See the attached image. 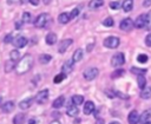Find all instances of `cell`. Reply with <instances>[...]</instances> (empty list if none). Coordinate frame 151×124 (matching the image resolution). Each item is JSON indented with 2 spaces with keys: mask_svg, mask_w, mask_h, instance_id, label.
I'll return each mask as SVG.
<instances>
[{
  "mask_svg": "<svg viewBox=\"0 0 151 124\" xmlns=\"http://www.w3.org/2000/svg\"><path fill=\"white\" fill-rule=\"evenodd\" d=\"M32 65H33V57L31 54H25L19 60V63L17 64L15 70H17V72L19 74H24V73H26V72H28L31 70Z\"/></svg>",
  "mask_w": 151,
  "mask_h": 124,
  "instance_id": "obj_1",
  "label": "cell"
},
{
  "mask_svg": "<svg viewBox=\"0 0 151 124\" xmlns=\"http://www.w3.org/2000/svg\"><path fill=\"white\" fill-rule=\"evenodd\" d=\"M124 63H125V56H124L123 52H118V53H116V54L111 58V65H112L113 67L122 66Z\"/></svg>",
  "mask_w": 151,
  "mask_h": 124,
  "instance_id": "obj_2",
  "label": "cell"
},
{
  "mask_svg": "<svg viewBox=\"0 0 151 124\" xmlns=\"http://www.w3.org/2000/svg\"><path fill=\"white\" fill-rule=\"evenodd\" d=\"M120 44V40L118 37H107L105 40H104V46L107 47V48H117Z\"/></svg>",
  "mask_w": 151,
  "mask_h": 124,
  "instance_id": "obj_3",
  "label": "cell"
},
{
  "mask_svg": "<svg viewBox=\"0 0 151 124\" xmlns=\"http://www.w3.org/2000/svg\"><path fill=\"white\" fill-rule=\"evenodd\" d=\"M47 20H48V14L41 13V14H39V15L37 17V19L34 20V26L38 27V28H42V27L46 25Z\"/></svg>",
  "mask_w": 151,
  "mask_h": 124,
  "instance_id": "obj_4",
  "label": "cell"
},
{
  "mask_svg": "<svg viewBox=\"0 0 151 124\" xmlns=\"http://www.w3.org/2000/svg\"><path fill=\"white\" fill-rule=\"evenodd\" d=\"M119 27H120L122 31L129 32V31H131V30L134 27V22L132 21V19H130V18H125V19H123V20L120 21Z\"/></svg>",
  "mask_w": 151,
  "mask_h": 124,
  "instance_id": "obj_5",
  "label": "cell"
},
{
  "mask_svg": "<svg viewBox=\"0 0 151 124\" xmlns=\"http://www.w3.org/2000/svg\"><path fill=\"white\" fill-rule=\"evenodd\" d=\"M98 73H99V71H98L97 67H90V68L85 70V72H84V78L90 81V80H93L94 78H97Z\"/></svg>",
  "mask_w": 151,
  "mask_h": 124,
  "instance_id": "obj_6",
  "label": "cell"
},
{
  "mask_svg": "<svg viewBox=\"0 0 151 124\" xmlns=\"http://www.w3.org/2000/svg\"><path fill=\"white\" fill-rule=\"evenodd\" d=\"M47 98H48V90L44 89V90H41V91H39V92L37 93V96H35V102H37L38 104H44V103L47 100Z\"/></svg>",
  "mask_w": 151,
  "mask_h": 124,
  "instance_id": "obj_7",
  "label": "cell"
},
{
  "mask_svg": "<svg viewBox=\"0 0 151 124\" xmlns=\"http://www.w3.org/2000/svg\"><path fill=\"white\" fill-rule=\"evenodd\" d=\"M72 43H73L72 39H64V40H61L60 44L58 45V52L59 53H65L68 50V47L71 46Z\"/></svg>",
  "mask_w": 151,
  "mask_h": 124,
  "instance_id": "obj_8",
  "label": "cell"
},
{
  "mask_svg": "<svg viewBox=\"0 0 151 124\" xmlns=\"http://www.w3.org/2000/svg\"><path fill=\"white\" fill-rule=\"evenodd\" d=\"M139 120H140V116L138 115V112H137L136 110H132V111L129 113V116H127V122H129V124H138Z\"/></svg>",
  "mask_w": 151,
  "mask_h": 124,
  "instance_id": "obj_9",
  "label": "cell"
},
{
  "mask_svg": "<svg viewBox=\"0 0 151 124\" xmlns=\"http://www.w3.org/2000/svg\"><path fill=\"white\" fill-rule=\"evenodd\" d=\"M17 48H22V47H25L26 46V44H27V39L25 38V37H22V35H19V37H17L15 39H13V43H12Z\"/></svg>",
  "mask_w": 151,
  "mask_h": 124,
  "instance_id": "obj_10",
  "label": "cell"
},
{
  "mask_svg": "<svg viewBox=\"0 0 151 124\" xmlns=\"http://www.w3.org/2000/svg\"><path fill=\"white\" fill-rule=\"evenodd\" d=\"M145 24H146V14H140L134 20V27L136 28H143V27H145Z\"/></svg>",
  "mask_w": 151,
  "mask_h": 124,
  "instance_id": "obj_11",
  "label": "cell"
},
{
  "mask_svg": "<svg viewBox=\"0 0 151 124\" xmlns=\"http://www.w3.org/2000/svg\"><path fill=\"white\" fill-rule=\"evenodd\" d=\"M73 60L71 59V60H66L64 64H63V66H61V72L63 73H65V74H68L70 72H72V68H73Z\"/></svg>",
  "mask_w": 151,
  "mask_h": 124,
  "instance_id": "obj_12",
  "label": "cell"
},
{
  "mask_svg": "<svg viewBox=\"0 0 151 124\" xmlns=\"http://www.w3.org/2000/svg\"><path fill=\"white\" fill-rule=\"evenodd\" d=\"M83 57H84V51H83L81 48H78V50H76L74 53H73L72 60H73V63H78V61H80V60L83 59Z\"/></svg>",
  "mask_w": 151,
  "mask_h": 124,
  "instance_id": "obj_13",
  "label": "cell"
},
{
  "mask_svg": "<svg viewBox=\"0 0 151 124\" xmlns=\"http://www.w3.org/2000/svg\"><path fill=\"white\" fill-rule=\"evenodd\" d=\"M83 111H84L85 115H91L94 111V104H93V102H91V100L86 102L85 105H84V110Z\"/></svg>",
  "mask_w": 151,
  "mask_h": 124,
  "instance_id": "obj_14",
  "label": "cell"
},
{
  "mask_svg": "<svg viewBox=\"0 0 151 124\" xmlns=\"http://www.w3.org/2000/svg\"><path fill=\"white\" fill-rule=\"evenodd\" d=\"M122 8L124 12H131L133 8V0H124L122 4Z\"/></svg>",
  "mask_w": 151,
  "mask_h": 124,
  "instance_id": "obj_15",
  "label": "cell"
},
{
  "mask_svg": "<svg viewBox=\"0 0 151 124\" xmlns=\"http://www.w3.org/2000/svg\"><path fill=\"white\" fill-rule=\"evenodd\" d=\"M1 109H2V111L6 112V113L12 112V111L14 110V102H13V100H8V102H6V103L1 106Z\"/></svg>",
  "mask_w": 151,
  "mask_h": 124,
  "instance_id": "obj_16",
  "label": "cell"
},
{
  "mask_svg": "<svg viewBox=\"0 0 151 124\" xmlns=\"http://www.w3.org/2000/svg\"><path fill=\"white\" fill-rule=\"evenodd\" d=\"M45 41H46L47 45H54L57 43V34L55 33H52V32L48 33L46 35V38H45Z\"/></svg>",
  "mask_w": 151,
  "mask_h": 124,
  "instance_id": "obj_17",
  "label": "cell"
},
{
  "mask_svg": "<svg viewBox=\"0 0 151 124\" xmlns=\"http://www.w3.org/2000/svg\"><path fill=\"white\" fill-rule=\"evenodd\" d=\"M32 103H33V99H32V98L24 99V100H21V102L19 103V107H20L21 110H27V109L32 105Z\"/></svg>",
  "mask_w": 151,
  "mask_h": 124,
  "instance_id": "obj_18",
  "label": "cell"
},
{
  "mask_svg": "<svg viewBox=\"0 0 151 124\" xmlns=\"http://www.w3.org/2000/svg\"><path fill=\"white\" fill-rule=\"evenodd\" d=\"M58 20H59L60 24H67V22L71 20V14L67 13V12H64V13H61V14L58 17Z\"/></svg>",
  "mask_w": 151,
  "mask_h": 124,
  "instance_id": "obj_19",
  "label": "cell"
},
{
  "mask_svg": "<svg viewBox=\"0 0 151 124\" xmlns=\"http://www.w3.org/2000/svg\"><path fill=\"white\" fill-rule=\"evenodd\" d=\"M78 112H79V110H78V107H77V105H71V106H68L67 109H66V113L70 116V117H76L77 115H78Z\"/></svg>",
  "mask_w": 151,
  "mask_h": 124,
  "instance_id": "obj_20",
  "label": "cell"
},
{
  "mask_svg": "<svg viewBox=\"0 0 151 124\" xmlns=\"http://www.w3.org/2000/svg\"><path fill=\"white\" fill-rule=\"evenodd\" d=\"M104 5V0H90L88 2V7L91 9H96V8H99Z\"/></svg>",
  "mask_w": 151,
  "mask_h": 124,
  "instance_id": "obj_21",
  "label": "cell"
},
{
  "mask_svg": "<svg viewBox=\"0 0 151 124\" xmlns=\"http://www.w3.org/2000/svg\"><path fill=\"white\" fill-rule=\"evenodd\" d=\"M17 67V64H15V61L14 60H7L6 63H5V72H11V71H13L14 68Z\"/></svg>",
  "mask_w": 151,
  "mask_h": 124,
  "instance_id": "obj_22",
  "label": "cell"
},
{
  "mask_svg": "<svg viewBox=\"0 0 151 124\" xmlns=\"http://www.w3.org/2000/svg\"><path fill=\"white\" fill-rule=\"evenodd\" d=\"M64 103H65V97H64V96H60V97H58V98L53 102L52 106H53L54 109H60V107L64 105Z\"/></svg>",
  "mask_w": 151,
  "mask_h": 124,
  "instance_id": "obj_23",
  "label": "cell"
},
{
  "mask_svg": "<svg viewBox=\"0 0 151 124\" xmlns=\"http://www.w3.org/2000/svg\"><path fill=\"white\" fill-rule=\"evenodd\" d=\"M26 120V117L24 113H18L13 118V124H24Z\"/></svg>",
  "mask_w": 151,
  "mask_h": 124,
  "instance_id": "obj_24",
  "label": "cell"
},
{
  "mask_svg": "<svg viewBox=\"0 0 151 124\" xmlns=\"http://www.w3.org/2000/svg\"><path fill=\"white\" fill-rule=\"evenodd\" d=\"M140 97L143 99H149L151 98V86H146L145 89H143L140 91Z\"/></svg>",
  "mask_w": 151,
  "mask_h": 124,
  "instance_id": "obj_25",
  "label": "cell"
},
{
  "mask_svg": "<svg viewBox=\"0 0 151 124\" xmlns=\"http://www.w3.org/2000/svg\"><path fill=\"white\" fill-rule=\"evenodd\" d=\"M150 118H151V109L144 111V112L140 115V120H139V122H140V123H145V122H147Z\"/></svg>",
  "mask_w": 151,
  "mask_h": 124,
  "instance_id": "obj_26",
  "label": "cell"
},
{
  "mask_svg": "<svg viewBox=\"0 0 151 124\" xmlns=\"http://www.w3.org/2000/svg\"><path fill=\"white\" fill-rule=\"evenodd\" d=\"M137 81H138V86L140 90L146 87V79L144 76H137Z\"/></svg>",
  "mask_w": 151,
  "mask_h": 124,
  "instance_id": "obj_27",
  "label": "cell"
},
{
  "mask_svg": "<svg viewBox=\"0 0 151 124\" xmlns=\"http://www.w3.org/2000/svg\"><path fill=\"white\" fill-rule=\"evenodd\" d=\"M71 100H72V103H73L74 105H80V104L84 103V97L80 96V94H74Z\"/></svg>",
  "mask_w": 151,
  "mask_h": 124,
  "instance_id": "obj_28",
  "label": "cell"
},
{
  "mask_svg": "<svg viewBox=\"0 0 151 124\" xmlns=\"http://www.w3.org/2000/svg\"><path fill=\"white\" fill-rule=\"evenodd\" d=\"M51 59H52V57L50 54H40V57H39V61L41 64H47L48 61H51Z\"/></svg>",
  "mask_w": 151,
  "mask_h": 124,
  "instance_id": "obj_29",
  "label": "cell"
},
{
  "mask_svg": "<svg viewBox=\"0 0 151 124\" xmlns=\"http://www.w3.org/2000/svg\"><path fill=\"white\" fill-rule=\"evenodd\" d=\"M131 72L137 74V76H144L146 73V70L144 68H138V67H131Z\"/></svg>",
  "mask_w": 151,
  "mask_h": 124,
  "instance_id": "obj_30",
  "label": "cell"
},
{
  "mask_svg": "<svg viewBox=\"0 0 151 124\" xmlns=\"http://www.w3.org/2000/svg\"><path fill=\"white\" fill-rule=\"evenodd\" d=\"M9 57H11V59H12V60L18 61V60H19V57H20V53H19V51H18V50H13V51H11Z\"/></svg>",
  "mask_w": 151,
  "mask_h": 124,
  "instance_id": "obj_31",
  "label": "cell"
},
{
  "mask_svg": "<svg viewBox=\"0 0 151 124\" xmlns=\"http://www.w3.org/2000/svg\"><path fill=\"white\" fill-rule=\"evenodd\" d=\"M31 20H32V15H31V13H29V12H24V13H22V22L28 24Z\"/></svg>",
  "mask_w": 151,
  "mask_h": 124,
  "instance_id": "obj_32",
  "label": "cell"
},
{
  "mask_svg": "<svg viewBox=\"0 0 151 124\" xmlns=\"http://www.w3.org/2000/svg\"><path fill=\"white\" fill-rule=\"evenodd\" d=\"M113 24H114V21H113V19H112L111 17H107V18L104 19V21H103V25L106 26V27H111V26H113Z\"/></svg>",
  "mask_w": 151,
  "mask_h": 124,
  "instance_id": "obj_33",
  "label": "cell"
},
{
  "mask_svg": "<svg viewBox=\"0 0 151 124\" xmlns=\"http://www.w3.org/2000/svg\"><path fill=\"white\" fill-rule=\"evenodd\" d=\"M147 59H149V57H147L146 54H144V53L138 54V57H137V60H138V63H140V64H145V63L147 61Z\"/></svg>",
  "mask_w": 151,
  "mask_h": 124,
  "instance_id": "obj_34",
  "label": "cell"
},
{
  "mask_svg": "<svg viewBox=\"0 0 151 124\" xmlns=\"http://www.w3.org/2000/svg\"><path fill=\"white\" fill-rule=\"evenodd\" d=\"M66 77V74L65 73H59V74H57L55 77H54V79H53V81L55 83V84H59V83H61V80H64V78Z\"/></svg>",
  "mask_w": 151,
  "mask_h": 124,
  "instance_id": "obj_35",
  "label": "cell"
},
{
  "mask_svg": "<svg viewBox=\"0 0 151 124\" xmlns=\"http://www.w3.org/2000/svg\"><path fill=\"white\" fill-rule=\"evenodd\" d=\"M145 28L146 30H151V11H149V13L146 14V24H145Z\"/></svg>",
  "mask_w": 151,
  "mask_h": 124,
  "instance_id": "obj_36",
  "label": "cell"
},
{
  "mask_svg": "<svg viewBox=\"0 0 151 124\" xmlns=\"http://www.w3.org/2000/svg\"><path fill=\"white\" fill-rule=\"evenodd\" d=\"M110 7H111L112 9H119V8L122 7V4H120L119 1H111V2H110Z\"/></svg>",
  "mask_w": 151,
  "mask_h": 124,
  "instance_id": "obj_37",
  "label": "cell"
},
{
  "mask_svg": "<svg viewBox=\"0 0 151 124\" xmlns=\"http://www.w3.org/2000/svg\"><path fill=\"white\" fill-rule=\"evenodd\" d=\"M124 72H125V71H124V70H122V68H119V70H116V71H114V72L111 74V77H112V78H117V77H120V76H123V74H124Z\"/></svg>",
  "mask_w": 151,
  "mask_h": 124,
  "instance_id": "obj_38",
  "label": "cell"
},
{
  "mask_svg": "<svg viewBox=\"0 0 151 124\" xmlns=\"http://www.w3.org/2000/svg\"><path fill=\"white\" fill-rule=\"evenodd\" d=\"M71 19H74V18H77L78 17V14H79V8H73L72 11H71Z\"/></svg>",
  "mask_w": 151,
  "mask_h": 124,
  "instance_id": "obj_39",
  "label": "cell"
},
{
  "mask_svg": "<svg viewBox=\"0 0 151 124\" xmlns=\"http://www.w3.org/2000/svg\"><path fill=\"white\" fill-rule=\"evenodd\" d=\"M4 41L5 43H13V37H12V34H7L6 37H5V39H4Z\"/></svg>",
  "mask_w": 151,
  "mask_h": 124,
  "instance_id": "obj_40",
  "label": "cell"
},
{
  "mask_svg": "<svg viewBox=\"0 0 151 124\" xmlns=\"http://www.w3.org/2000/svg\"><path fill=\"white\" fill-rule=\"evenodd\" d=\"M145 44H146V46L151 47V33L146 35V38H145Z\"/></svg>",
  "mask_w": 151,
  "mask_h": 124,
  "instance_id": "obj_41",
  "label": "cell"
},
{
  "mask_svg": "<svg viewBox=\"0 0 151 124\" xmlns=\"http://www.w3.org/2000/svg\"><path fill=\"white\" fill-rule=\"evenodd\" d=\"M28 2H29V4H32L33 6H38V5H39V2H40V0H28Z\"/></svg>",
  "mask_w": 151,
  "mask_h": 124,
  "instance_id": "obj_42",
  "label": "cell"
},
{
  "mask_svg": "<svg viewBox=\"0 0 151 124\" xmlns=\"http://www.w3.org/2000/svg\"><path fill=\"white\" fill-rule=\"evenodd\" d=\"M143 6H144V7L151 6V0H144V1H143Z\"/></svg>",
  "mask_w": 151,
  "mask_h": 124,
  "instance_id": "obj_43",
  "label": "cell"
},
{
  "mask_svg": "<svg viewBox=\"0 0 151 124\" xmlns=\"http://www.w3.org/2000/svg\"><path fill=\"white\" fill-rule=\"evenodd\" d=\"M105 122H104V119H101V118H98L97 120H96V124H104Z\"/></svg>",
  "mask_w": 151,
  "mask_h": 124,
  "instance_id": "obj_44",
  "label": "cell"
},
{
  "mask_svg": "<svg viewBox=\"0 0 151 124\" xmlns=\"http://www.w3.org/2000/svg\"><path fill=\"white\" fill-rule=\"evenodd\" d=\"M28 124H35V120L34 119H29L28 120Z\"/></svg>",
  "mask_w": 151,
  "mask_h": 124,
  "instance_id": "obj_45",
  "label": "cell"
},
{
  "mask_svg": "<svg viewBox=\"0 0 151 124\" xmlns=\"http://www.w3.org/2000/svg\"><path fill=\"white\" fill-rule=\"evenodd\" d=\"M17 28H21V22H17Z\"/></svg>",
  "mask_w": 151,
  "mask_h": 124,
  "instance_id": "obj_46",
  "label": "cell"
},
{
  "mask_svg": "<svg viewBox=\"0 0 151 124\" xmlns=\"http://www.w3.org/2000/svg\"><path fill=\"white\" fill-rule=\"evenodd\" d=\"M51 124H60V123H59L58 120H52V122H51Z\"/></svg>",
  "mask_w": 151,
  "mask_h": 124,
  "instance_id": "obj_47",
  "label": "cell"
},
{
  "mask_svg": "<svg viewBox=\"0 0 151 124\" xmlns=\"http://www.w3.org/2000/svg\"><path fill=\"white\" fill-rule=\"evenodd\" d=\"M50 2H51V0H44V4H46V5L50 4Z\"/></svg>",
  "mask_w": 151,
  "mask_h": 124,
  "instance_id": "obj_48",
  "label": "cell"
},
{
  "mask_svg": "<svg viewBox=\"0 0 151 124\" xmlns=\"http://www.w3.org/2000/svg\"><path fill=\"white\" fill-rule=\"evenodd\" d=\"M110 124H120V123H118V122H111Z\"/></svg>",
  "mask_w": 151,
  "mask_h": 124,
  "instance_id": "obj_49",
  "label": "cell"
},
{
  "mask_svg": "<svg viewBox=\"0 0 151 124\" xmlns=\"http://www.w3.org/2000/svg\"><path fill=\"white\" fill-rule=\"evenodd\" d=\"M143 124H151V122H150V120H147V122H145V123H143Z\"/></svg>",
  "mask_w": 151,
  "mask_h": 124,
  "instance_id": "obj_50",
  "label": "cell"
},
{
  "mask_svg": "<svg viewBox=\"0 0 151 124\" xmlns=\"http://www.w3.org/2000/svg\"><path fill=\"white\" fill-rule=\"evenodd\" d=\"M1 102H2V98L0 97V105H1Z\"/></svg>",
  "mask_w": 151,
  "mask_h": 124,
  "instance_id": "obj_51",
  "label": "cell"
}]
</instances>
